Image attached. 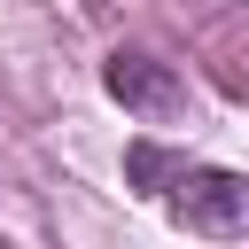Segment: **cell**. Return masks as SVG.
<instances>
[{"label": "cell", "mask_w": 249, "mask_h": 249, "mask_svg": "<svg viewBox=\"0 0 249 249\" xmlns=\"http://www.w3.org/2000/svg\"><path fill=\"white\" fill-rule=\"evenodd\" d=\"M179 163H187V156H179V148H156V140H132V148H124V179H132L140 195H163Z\"/></svg>", "instance_id": "3"}, {"label": "cell", "mask_w": 249, "mask_h": 249, "mask_svg": "<svg viewBox=\"0 0 249 249\" xmlns=\"http://www.w3.org/2000/svg\"><path fill=\"white\" fill-rule=\"evenodd\" d=\"M163 202H171L179 226H195V233H210V241H241V233H249V171H226V163H195V156H187V163L171 171Z\"/></svg>", "instance_id": "1"}, {"label": "cell", "mask_w": 249, "mask_h": 249, "mask_svg": "<svg viewBox=\"0 0 249 249\" xmlns=\"http://www.w3.org/2000/svg\"><path fill=\"white\" fill-rule=\"evenodd\" d=\"M101 86H109L117 109H132V117H148V124H171V117L187 109V78H179L171 62L140 54V47H117V54L101 62Z\"/></svg>", "instance_id": "2"}]
</instances>
